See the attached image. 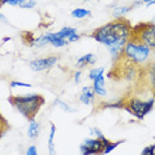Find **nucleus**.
<instances>
[{
	"label": "nucleus",
	"mask_w": 155,
	"mask_h": 155,
	"mask_svg": "<svg viewBox=\"0 0 155 155\" xmlns=\"http://www.w3.org/2000/svg\"><path fill=\"white\" fill-rule=\"evenodd\" d=\"M131 36L140 40L148 46L151 50H155V24L154 23H139L132 25Z\"/></svg>",
	"instance_id": "nucleus-5"
},
{
	"label": "nucleus",
	"mask_w": 155,
	"mask_h": 155,
	"mask_svg": "<svg viewBox=\"0 0 155 155\" xmlns=\"http://www.w3.org/2000/svg\"><path fill=\"white\" fill-rule=\"evenodd\" d=\"M146 72L148 74V75L146 76L148 79V82H150V87H151V91H153V98L155 99V60H153L151 62V64L147 67Z\"/></svg>",
	"instance_id": "nucleus-15"
},
{
	"label": "nucleus",
	"mask_w": 155,
	"mask_h": 155,
	"mask_svg": "<svg viewBox=\"0 0 155 155\" xmlns=\"http://www.w3.org/2000/svg\"><path fill=\"white\" fill-rule=\"evenodd\" d=\"M55 134H56V126L54 123L50 124V134H48V153L50 155H56V148H55Z\"/></svg>",
	"instance_id": "nucleus-12"
},
{
	"label": "nucleus",
	"mask_w": 155,
	"mask_h": 155,
	"mask_svg": "<svg viewBox=\"0 0 155 155\" xmlns=\"http://www.w3.org/2000/svg\"><path fill=\"white\" fill-rule=\"evenodd\" d=\"M154 52L155 50H151L140 40L131 36L123 48L122 58L140 68H147L154 60Z\"/></svg>",
	"instance_id": "nucleus-2"
},
{
	"label": "nucleus",
	"mask_w": 155,
	"mask_h": 155,
	"mask_svg": "<svg viewBox=\"0 0 155 155\" xmlns=\"http://www.w3.org/2000/svg\"><path fill=\"white\" fill-rule=\"evenodd\" d=\"M104 71H106L104 67H94V68H91L88 71V79L92 82L95 78H98L99 75H103Z\"/></svg>",
	"instance_id": "nucleus-18"
},
{
	"label": "nucleus",
	"mask_w": 155,
	"mask_h": 155,
	"mask_svg": "<svg viewBox=\"0 0 155 155\" xmlns=\"http://www.w3.org/2000/svg\"><path fill=\"white\" fill-rule=\"evenodd\" d=\"M58 36L60 39H64V40L67 41V43H74V41H78L80 39V35L78 34V30L75 27H63L60 31L56 32Z\"/></svg>",
	"instance_id": "nucleus-8"
},
{
	"label": "nucleus",
	"mask_w": 155,
	"mask_h": 155,
	"mask_svg": "<svg viewBox=\"0 0 155 155\" xmlns=\"http://www.w3.org/2000/svg\"><path fill=\"white\" fill-rule=\"evenodd\" d=\"M140 155H155V142L153 144H148L142 150Z\"/></svg>",
	"instance_id": "nucleus-21"
},
{
	"label": "nucleus",
	"mask_w": 155,
	"mask_h": 155,
	"mask_svg": "<svg viewBox=\"0 0 155 155\" xmlns=\"http://www.w3.org/2000/svg\"><path fill=\"white\" fill-rule=\"evenodd\" d=\"M39 134H40V123L38 120H35V119H32V120H30V124H28V128H27L28 138L34 140L39 137Z\"/></svg>",
	"instance_id": "nucleus-13"
},
{
	"label": "nucleus",
	"mask_w": 155,
	"mask_h": 155,
	"mask_svg": "<svg viewBox=\"0 0 155 155\" xmlns=\"http://www.w3.org/2000/svg\"><path fill=\"white\" fill-rule=\"evenodd\" d=\"M131 23L126 18H116L112 21L101 25L92 31L91 38L99 44L107 48L120 47L124 48L126 43L131 38Z\"/></svg>",
	"instance_id": "nucleus-1"
},
{
	"label": "nucleus",
	"mask_w": 155,
	"mask_h": 155,
	"mask_svg": "<svg viewBox=\"0 0 155 155\" xmlns=\"http://www.w3.org/2000/svg\"><path fill=\"white\" fill-rule=\"evenodd\" d=\"M8 102L28 120L35 119L41 106L44 104V96L40 94H25V95H11Z\"/></svg>",
	"instance_id": "nucleus-3"
},
{
	"label": "nucleus",
	"mask_w": 155,
	"mask_h": 155,
	"mask_svg": "<svg viewBox=\"0 0 155 155\" xmlns=\"http://www.w3.org/2000/svg\"><path fill=\"white\" fill-rule=\"evenodd\" d=\"M96 63V56L94 54H86L83 56H80L76 62V67L79 70L82 68H86V67H90V66H94Z\"/></svg>",
	"instance_id": "nucleus-11"
},
{
	"label": "nucleus",
	"mask_w": 155,
	"mask_h": 155,
	"mask_svg": "<svg viewBox=\"0 0 155 155\" xmlns=\"http://www.w3.org/2000/svg\"><path fill=\"white\" fill-rule=\"evenodd\" d=\"M132 7L131 5H123V4H115L112 7V14L115 15V19L116 18H123L124 14H127L128 11H131Z\"/></svg>",
	"instance_id": "nucleus-16"
},
{
	"label": "nucleus",
	"mask_w": 155,
	"mask_h": 155,
	"mask_svg": "<svg viewBox=\"0 0 155 155\" xmlns=\"http://www.w3.org/2000/svg\"><path fill=\"white\" fill-rule=\"evenodd\" d=\"M103 140L99 139V138H92V137L86 138L79 146L80 155H101L103 146H104Z\"/></svg>",
	"instance_id": "nucleus-6"
},
{
	"label": "nucleus",
	"mask_w": 155,
	"mask_h": 155,
	"mask_svg": "<svg viewBox=\"0 0 155 155\" xmlns=\"http://www.w3.org/2000/svg\"><path fill=\"white\" fill-rule=\"evenodd\" d=\"M90 135H91L92 138H99V139H104V135H103V132L99 130V128H96V127H94V128H90Z\"/></svg>",
	"instance_id": "nucleus-23"
},
{
	"label": "nucleus",
	"mask_w": 155,
	"mask_h": 155,
	"mask_svg": "<svg viewBox=\"0 0 155 155\" xmlns=\"http://www.w3.org/2000/svg\"><path fill=\"white\" fill-rule=\"evenodd\" d=\"M9 40V38H4V39H3V43H5V41H8Z\"/></svg>",
	"instance_id": "nucleus-30"
},
{
	"label": "nucleus",
	"mask_w": 155,
	"mask_h": 155,
	"mask_svg": "<svg viewBox=\"0 0 155 155\" xmlns=\"http://www.w3.org/2000/svg\"><path fill=\"white\" fill-rule=\"evenodd\" d=\"M92 90H94V92H95V95L99 96V98H104V96H107L104 74H103V75H99L98 78H95V79L92 80Z\"/></svg>",
	"instance_id": "nucleus-9"
},
{
	"label": "nucleus",
	"mask_w": 155,
	"mask_h": 155,
	"mask_svg": "<svg viewBox=\"0 0 155 155\" xmlns=\"http://www.w3.org/2000/svg\"><path fill=\"white\" fill-rule=\"evenodd\" d=\"M11 88H16V87H25V88H31V83H25V82H18V80H12L9 83Z\"/></svg>",
	"instance_id": "nucleus-22"
},
{
	"label": "nucleus",
	"mask_w": 155,
	"mask_h": 155,
	"mask_svg": "<svg viewBox=\"0 0 155 155\" xmlns=\"http://www.w3.org/2000/svg\"><path fill=\"white\" fill-rule=\"evenodd\" d=\"M25 155H38V147L35 144H31L25 151Z\"/></svg>",
	"instance_id": "nucleus-26"
},
{
	"label": "nucleus",
	"mask_w": 155,
	"mask_h": 155,
	"mask_svg": "<svg viewBox=\"0 0 155 155\" xmlns=\"http://www.w3.org/2000/svg\"><path fill=\"white\" fill-rule=\"evenodd\" d=\"M25 2V0H4L3 2V5L4 4H8V5H12V7H21V4Z\"/></svg>",
	"instance_id": "nucleus-24"
},
{
	"label": "nucleus",
	"mask_w": 155,
	"mask_h": 155,
	"mask_svg": "<svg viewBox=\"0 0 155 155\" xmlns=\"http://www.w3.org/2000/svg\"><path fill=\"white\" fill-rule=\"evenodd\" d=\"M143 3H146V4H148V3H151V2H154V0H142Z\"/></svg>",
	"instance_id": "nucleus-29"
},
{
	"label": "nucleus",
	"mask_w": 155,
	"mask_h": 155,
	"mask_svg": "<svg viewBox=\"0 0 155 155\" xmlns=\"http://www.w3.org/2000/svg\"><path fill=\"white\" fill-rule=\"evenodd\" d=\"M103 143H104V146H103V150H102L101 155H107L110 153H112V151H114L118 146H120L122 143H124V140H115V142H112V140H108L107 138H106V139L103 140Z\"/></svg>",
	"instance_id": "nucleus-14"
},
{
	"label": "nucleus",
	"mask_w": 155,
	"mask_h": 155,
	"mask_svg": "<svg viewBox=\"0 0 155 155\" xmlns=\"http://www.w3.org/2000/svg\"><path fill=\"white\" fill-rule=\"evenodd\" d=\"M151 23H154V24H155V16L153 18V20H151Z\"/></svg>",
	"instance_id": "nucleus-31"
},
{
	"label": "nucleus",
	"mask_w": 155,
	"mask_h": 155,
	"mask_svg": "<svg viewBox=\"0 0 155 155\" xmlns=\"http://www.w3.org/2000/svg\"><path fill=\"white\" fill-rule=\"evenodd\" d=\"M54 106H60V107L63 108V111H66V112H75L76 111L75 108H72L71 106L66 104V103L62 102V101H59V99H56V101L54 102Z\"/></svg>",
	"instance_id": "nucleus-20"
},
{
	"label": "nucleus",
	"mask_w": 155,
	"mask_h": 155,
	"mask_svg": "<svg viewBox=\"0 0 155 155\" xmlns=\"http://www.w3.org/2000/svg\"><path fill=\"white\" fill-rule=\"evenodd\" d=\"M74 82L75 83H80L82 82V71L78 70L75 74H74Z\"/></svg>",
	"instance_id": "nucleus-27"
},
{
	"label": "nucleus",
	"mask_w": 155,
	"mask_h": 155,
	"mask_svg": "<svg viewBox=\"0 0 155 155\" xmlns=\"http://www.w3.org/2000/svg\"><path fill=\"white\" fill-rule=\"evenodd\" d=\"M84 2H91V0H84Z\"/></svg>",
	"instance_id": "nucleus-33"
},
{
	"label": "nucleus",
	"mask_w": 155,
	"mask_h": 155,
	"mask_svg": "<svg viewBox=\"0 0 155 155\" xmlns=\"http://www.w3.org/2000/svg\"><path fill=\"white\" fill-rule=\"evenodd\" d=\"M90 15H91V11L86 9V8H75L71 12V16H72L74 19H84Z\"/></svg>",
	"instance_id": "nucleus-17"
},
{
	"label": "nucleus",
	"mask_w": 155,
	"mask_h": 155,
	"mask_svg": "<svg viewBox=\"0 0 155 155\" xmlns=\"http://www.w3.org/2000/svg\"><path fill=\"white\" fill-rule=\"evenodd\" d=\"M155 106V99L150 98L146 101H142L139 98H128V99H123V110H126L127 112H130L132 116H135L137 119H142L144 118L147 114H150L151 110Z\"/></svg>",
	"instance_id": "nucleus-4"
},
{
	"label": "nucleus",
	"mask_w": 155,
	"mask_h": 155,
	"mask_svg": "<svg viewBox=\"0 0 155 155\" xmlns=\"http://www.w3.org/2000/svg\"><path fill=\"white\" fill-rule=\"evenodd\" d=\"M95 92H94L92 87H83L79 95V102L84 106H91L95 102Z\"/></svg>",
	"instance_id": "nucleus-10"
},
{
	"label": "nucleus",
	"mask_w": 155,
	"mask_h": 155,
	"mask_svg": "<svg viewBox=\"0 0 155 155\" xmlns=\"http://www.w3.org/2000/svg\"><path fill=\"white\" fill-rule=\"evenodd\" d=\"M0 21H3V23L8 24V20H7V19H5V16L3 15V14H0Z\"/></svg>",
	"instance_id": "nucleus-28"
},
{
	"label": "nucleus",
	"mask_w": 155,
	"mask_h": 155,
	"mask_svg": "<svg viewBox=\"0 0 155 155\" xmlns=\"http://www.w3.org/2000/svg\"><path fill=\"white\" fill-rule=\"evenodd\" d=\"M34 7H36V0H25L23 4H21L20 8H23V9H31V8H34Z\"/></svg>",
	"instance_id": "nucleus-25"
},
{
	"label": "nucleus",
	"mask_w": 155,
	"mask_h": 155,
	"mask_svg": "<svg viewBox=\"0 0 155 155\" xmlns=\"http://www.w3.org/2000/svg\"><path fill=\"white\" fill-rule=\"evenodd\" d=\"M8 130H9V124H8L7 119L3 116L2 112H0V140H2L3 135H4Z\"/></svg>",
	"instance_id": "nucleus-19"
},
{
	"label": "nucleus",
	"mask_w": 155,
	"mask_h": 155,
	"mask_svg": "<svg viewBox=\"0 0 155 155\" xmlns=\"http://www.w3.org/2000/svg\"><path fill=\"white\" fill-rule=\"evenodd\" d=\"M3 2H4V0H0V7H2V5H3Z\"/></svg>",
	"instance_id": "nucleus-32"
},
{
	"label": "nucleus",
	"mask_w": 155,
	"mask_h": 155,
	"mask_svg": "<svg viewBox=\"0 0 155 155\" xmlns=\"http://www.w3.org/2000/svg\"><path fill=\"white\" fill-rule=\"evenodd\" d=\"M59 62V56L56 55H51V56H46V58H38L30 62V67L32 71L35 72H40V71H46L55 67V64Z\"/></svg>",
	"instance_id": "nucleus-7"
}]
</instances>
